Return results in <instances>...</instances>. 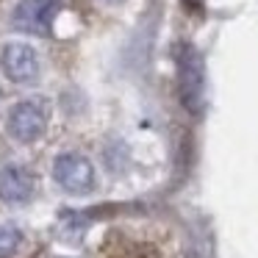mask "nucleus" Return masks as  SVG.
Listing matches in <instances>:
<instances>
[{"label":"nucleus","mask_w":258,"mask_h":258,"mask_svg":"<svg viewBox=\"0 0 258 258\" xmlns=\"http://www.w3.org/2000/svg\"><path fill=\"white\" fill-rule=\"evenodd\" d=\"M180 3H183V9L189 14H200L203 6H206V0H180Z\"/></svg>","instance_id":"nucleus-4"},{"label":"nucleus","mask_w":258,"mask_h":258,"mask_svg":"<svg viewBox=\"0 0 258 258\" xmlns=\"http://www.w3.org/2000/svg\"><path fill=\"white\" fill-rule=\"evenodd\" d=\"M175 61H178L180 103L186 106V111L197 114L203 106V61H200V53L191 45L180 42L178 50H175Z\"/></svg>","instance_id":"nucleus-1"},{"label":"nucleus","mask_w":258,"mask_h":258,"mask_svg":"<svg viewBox=\"0 0 258 258\" xmlns=\"http://www.w3.org/2000/svg\"><path fill=\"white\" fill-rule=\"evenodd\" d=\"M122 258H158V250L153 244H145V241H136L128 250L122 252Z\"/></svg>","instance_id":"nucleus-3"},{"label":"nucleus","mask_w":258,"mask_h":258,"mask_svg":"<svg viewBox=\"0 0 258 258\" xmlns=\"http://www.w3.org/2000/svg\"><path fill=\"white\" fill-rule=\"evenodd\" d=\"M3 70L12 81H31L36 73V58L28 45H9L3 50Z\"/></svg>","instance_id":"nucleus-2"}]
</instances>
